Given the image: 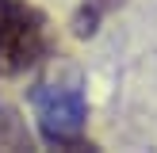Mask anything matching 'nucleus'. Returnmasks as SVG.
<instances>
[{"instance_id": "1", "label": "nucleus", "mask_w": 157, "mask_h": 153, "mask_svg": "<svg viewBox=\"0 0 157 153\" xmlns=\"http://www.w3.org/2000/svg\"><path fill=\"white\" fill-rule=\"evenodd\" d=\"M46 50V15L27 0H0V76H19L35 69Z\"/></svg>"}, {"instance_id": "2", "label": "nucleus", "mask_w": 157, "mask_h": 153, "mask_svg": "<svg viewBox=\"0 0 157 153\" xmlns=\"http://www.w3.org/2000/svg\"><path fill=\"white\" fill-rule=\"evenodd\" d=\"M35 119L38 134L46 145H61V149H81L84 145V126H88V99H84L81 84H38L35 96Z\"/></svg>"}, {"instance_id": "3", "label": "nucleus", "mask_w": 157, "mask_h": 153, "mask_svg": "<svg viewBox=\"0 0 157 153\" xmlns=\"http://www.w3.org/2000/svg\"><path fill=\"white\" fill-rule=\"evenodd\" d=\"M92 4H96V8H100V12H107V8H119V4H123V0H92Z\"/></svg>"}]
</instances>
